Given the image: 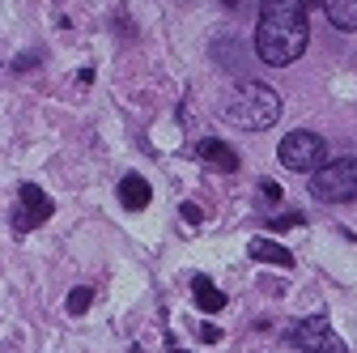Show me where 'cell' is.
<instances>
[{
  "label": "cell",
  "mask_w": 357,
  "mask_h": 353,
  "mask_svg": "<svg viewBox=\"0 0 357 353\" xmlns=\"http://www.w3.org/2000/svg\"><path fill=\"white\" fill-rule=\"evenodd\" d=\"M247 255H251V260H259V264H277V269H294V255H289L281 243H273V239H251Z\"/></svg>",
  "instance_id": "obj_9"
},
{
  "label": "cell",
  "mask_w": 357,
  "mask_h": 353,
  "mask_svg": "<svg viewBox=\"0 0 357 353\" xmlns=\"http://www.w3.org/2000/svg\"><path fill=\"white\" fill-rule=\"evenodd\" d=\"M52 217V196L38 183H22L17 188V209H13V230H34Z\"/></svg>",
  "instance_id": "obj_6"
},
{
  "label": "cell",
  "mask_w": 357,
  "mask_h": 353,
  "mask_svg": "<svg viewBox=\"0 0 357 353\" xmlns=\"http://www.w3.org/2000/svg\"><path fill=\"white\" fill-rule=\"evenodd\" d=\"M196 158H200L204 166H213V170H226V174H234V170H238V153H234L226 141H213V137L196 145Z\"/></svg>",
  "instance_id": "obj_7"
},
{
  "label": "cell",
  "mask_w": 357,
  "mask_h": 353,
  "mask_svg": "<svg viewBox=\"0 0 357 353\" xmlns=\"http://www.w3.org/2000/svg\"><path fill=\"white\" fill-rule=\"evenodd\" d=\"M178 217H183L188 226H200V222H204V213H200L196 204H178Z\"/></svg>",
  "instance_id": "obj_14"
},
{
  "label": "cell",
  "mask_w": 357,
  "mask_h": 353,
  "mask_svg": "<svg viewBox=\"0 0 357 353\" xmlns=\"http://www.w3.org/2000/svg\"><path fill=\"white\" fill-rule=\"evenodd\" d=\"M324 9L336 30H357V0H328Z\"/></svg>",
  "instance_id": "obj_11"
},
{
  "label": "cell",
  "mask_w": 357,
  "mask_h": 353,
  "mask_svg": "<svg viewBox=\"0 0 357 353\" xmlns=\"http://www.w3.org/2000/svg\"><path fill=\"white\" fill-rule=\"evenodd\" d=\"M192 294H196V306L204 315H221V306H226V294H221L208 277H196L192 281Z\"/></svg>",
  "instance_id": "obj_10"
},
{
  "label": "cell",
  "mask_w": 357,
  "mask_h": 353,
  "mask_svg": "<svg viewBox=\"0 0 357 353\" xmlns=\"http://www.w3.org/2000/svg\"><path fill=\"white\" fill-rule=\"evenodd\" d=\"M277 119H281V98H277V90H268L259 81H243L226 98V123H234L243 132H264Z\"/></svg>",
  "instance_id": "obj_2"
},
{
  "label": "cell",
  "mask_w": 357,
  "mask_h": 353,
  "mask_svg": "<svg viewBox=\"0 0 357 353\" xmlns=\"http://www.w3.org/2000/svg\"><path fill=\"white\" fill-rule=\"evenodd\" d=\"M319 5H328V0H306V9H319Z\"/></svg>",
  "instance_id": "obj_17"
},
{
  "label": "cell",
  "mask_w": 357,
  "mask_h": 353,
  "mask_svg": "<svg viewBox=\"0 0 357 353\" xmlns=\"http://www.w3.org/2000/svg\"><path fill=\"white\" fill-rule=\"evenodd\" d=\"M170 353H183V349H170Z\"/></svg>",
  "instance_id": "obj_19"
},
{
  "label": "cell",
  "mask_w": 357,
  "mask_h": 353,
  "mask_svg": "<svg viewBox=\"0 0 357 353\" xmlns=\"http://www.w3.org/2000/svg\"><path fill=\"white\" fill-rule=\"evenodd\" d=\"M221 5H226V9H234V5H238V0H221Z\"/></svg>",
  "instance_id": "obj_18"
},
{
  "label": "cell",
  "mask_w": 357,
  "mask_h": 353,
  "mask_svg": "<svg viewBox=\"0 0 357 353\" xmlns=\"http://www.w3.org/2000/svg\"><path fill=\"white\" fill-rule=\"evenodd\" d=\"M89 302H94V294H89L85 285H77V290L68 294V315H85V311H89Z\"/></svg>",
  "instance_id": "obj_12"
},
{
  "label": "cell",
  "mask_w": 357,
  "mask_h": 353,
  "mask_svg": "<svg viewBox=\"0 0 357 353\" xmlns=\"http://www.w3.org/2000/svg\"><path fill=\"white\" fill-rule=\"evenodd\" d=\"M289 226H302V213H298V209H289V213H277V217H273V230H289Z\"/></svg>",
  "instance_id": "obj_13"
},
{
  "label": "cell",
  "mask_w": 357,
  "mask_h": 353,
  "mask_svg": "<svg viewBox=\"0 0 357 353\" xmlns=\"http://www.w3.org/2000/svg\"><path fill=\"white\" fill-rule=\"evenodd\" d=\"M324 153H328L324 137H319V132H306V128L289 132V137L277 145L281 166H285V170H298V174H315V170L324 166Z\"/></svg>",
  "instance_id": "obj_4"
},
{
  "label": "cell",
  "mask_w": 357,
  "mask_h": 353,
  "mask_svg": "<svg viewBox=\"0 0 357 353\" xmlns=\"http://www.w3.org/2000/svg\"><path fill=\"white\" fill-rule=\"evenodd\" d=\"M285 345H294V349H302V353H349L344 340L332 332L328 315H306V320H298L294 328H285Z\"/></svg>",
  "instance_id": "obj_5"
},
{
  "label": "cell",
  "mask_w": 357,
  "mask_h": 353,
  "mask_svg": "<svg viewBox=\"0 0 357 353\" xmlns=\"http://www.w3.org/2000/svg\"><path fill=\"white\" fill-rule=\"evenodd\" d=\"M38 64V56H22V60H13V73H26V68H34Z\"/></svg>",
  "instance_id": "obj_16"
},
{
  "label": "cell",
  "mask_w": 357,
  "mask_h": 353,
  "mask_svg": "<svg viewBox=\"0 0 357 353\" xmlns=\"http://www.w3.org/2000/svg\"><path fill=\"white\" fill-rule=\"evenodd\" d=\"M306 0H264L255 22V56L268 68H285L306 52Z\"/></svg>",
  "instance_id": "obj_1"
},
{
  "label": "cell",
  "mask_w": 357,
  "mask_h": 353,
  "mask_svg": "<svg viewBox=\"0 0 357 353\" xmlns=\"http://www.w3.org/2000/svg\"><path fill=\"white\" fill-rule=\"evenodd\" d=\"M259 192H264V200H273V204L281 200V188H277L273 179H259Z\"/></svg>",
  "instance_id": "obj_15"
},
{
  "label": "cell",
  "mask_w": 357,
  "mask_h": 353,
  "mask_svg": "<svg viewBox=\"0 0 357 353\" xmlns=\"http://www.w3.org/2000/svg\"><path fill=\"white\" fill-rule=\"evenodd\" d=\"M149 200H153V188L141 179V174H123V179H119V204L128 213H141Z\"/></svg>",
  "instance_id": "obj_8"
},
{
  "label": "cell",
  "mask_w": 357,
  "mask_h": 353,
  "mask_svg": "<svg viewBox=\"0 0 357 353\" xmlns=\"http://www.w3.org/2000/svg\"><path fill=\"white\" fill-rule=\"evenodd\" d=\"M310 196L319 204H349L357 200V158H336L324 162L310 174Z\"/></svg>",
  "instance_id": "obj_3"
}]
</instances>
